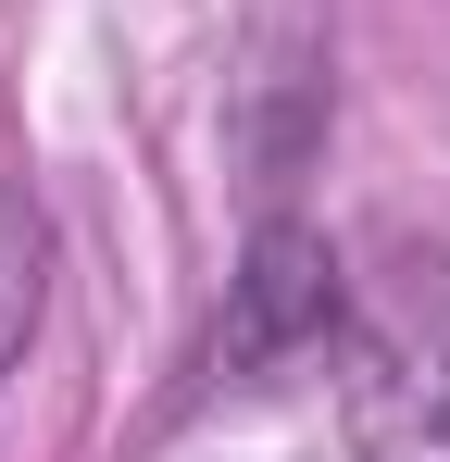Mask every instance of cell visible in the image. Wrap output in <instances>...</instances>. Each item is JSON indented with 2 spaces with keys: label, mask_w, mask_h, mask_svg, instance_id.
<instances>
[{
  "label": "cell",
  "mask_w": 450,
  "mask_h": 462,
  "mask_svg": "<svg viewBox=\"0 0 450 462\" xmlns=\"http://www.w3.org/2000/svg\"><path fill=\"white\" fill-rule=\"evenodd\" d=\"M338 425L351 462H450V250L388 237L338 312Z\"/></svg>",
  "instance_id": "6da1fadb"
},
{
  "label": "cell",
  "mask_w": 450,
  "mask_h": 462,
  "mask_svg": "<svg viewBox=\"0 0 450 462\" xmlns=\"http://www.w3.org/2000/svg\"><path fill=\"white\" fill-rule=\"evenodd\" d=\"M338 312H351V275H338V250L313 226H263L250 237V263L225 275V312H213V350H201V375L250 387L300 363V350H338Z\"/></svg>",
  "instance_id": "7a4b0ae2"
},
{
  "label": "cell",
  "mask_w": 450,
  "mask_h": 462,
  "mask_svg": "<svg viewBox=\"0 0 450 462\" xmlns=\"http://www.w3.org/2000/svg\"><path fill=\"white\" fill-rule=\"evenodd\" d=\"M38 300H51V226H38V200H0V375L25 363Z\"/></svg>",
  "instance_id": "3957f363"
}]
</instances>
